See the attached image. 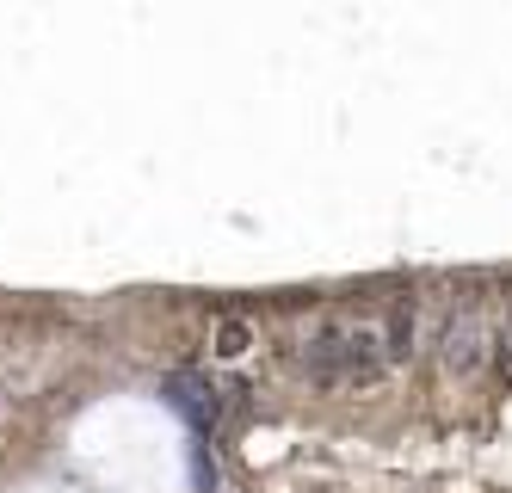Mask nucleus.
I'll use <instances>...</instances> for the list:
<instances>
[{
	"mask_svg": "<svg viewBox=\"0 0 512 493\" xmlns=\"http://www.w3.org/2000/svg\"><path fill=\"white\" fill-rule=\"evenodd\" d=\"M297 370L309 376V383H327V389H340V383H371L377 370H389L383 358V327L371 321H334V327H315L303 346H297Z\"/></svg>",
	"mask_w": 512,
	"mask_h": 493,
	"instance_id": "f257e3e1",
	"label": "nucleus"
},
{
	"mask_svg": "<svg viewBox=\"0 0 512 493\" xmlns=\"http://www.w3.org/2000/svg\"><path fill=\"white\" fill-rule=\"evenodd\" d=\"M161 395H167V407H173L192 432H223V407H229V395L216 389L204 370H173Z\"/></svg>",
	"mask_w": 512,
	"mask_h": 493,
	"instance_id": "f03ea898",
	"label": "nucleus"
},
{
	"mask_svg": "<svg viewBox=\"0 0 512 493\" xmlns=\"http://www.w3.org/2000/svg\"><path fill=\"white\" fill-rule=\"evenodd\" d=\"M253 339H260V333H253V321H235V315H229V321H216L210 346H216V358H241Z\"/></svg>",
	"mask_w": 512,
	"mask_h": 493,
	"instance_id": "20e7f679",
	"label": "nucleus"
},
{
	"mask_svg": "<svg viewBox=\"0 0 512 493\" xmlns=\"http://www.w3.org/2000/svg\"><path fill=\"white\" fill-rule=\"evenodd\" d=\"M377 327H383V358L389 364H401V358L414 352V309H389Z\"/></svg>",
	"mask_w": 512,
	"mask_h": 493,
	"instance_id": "7ed1b4c3",
	"label": "nucleus"
}]
</instances>
